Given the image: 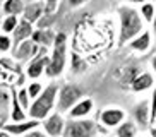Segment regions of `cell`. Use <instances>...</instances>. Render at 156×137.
<instances>
[{"instance_id": "cell-25", "label": "cell", "mask_w": 156, "mask_h": 137, "mask_svg": "<svg viewBox=\"0 0 156 137\" xmlns=\"http://www.w3.org/2000/svg\"><path fill=\"white\" fill-rule=\"evenodd\" d=\"M139 74H141V70H139V67H136V65L124 67V70H122V84H127V86L130 87V84L134 82V79L137 77Z\"/></svg>"}, {"instance_id": "cell-9", "label": "cell", "mask_w": 156, "mask_h": 137, "mask_svg": "<svg viewBox=\"0 0 156 137\" xmlns=\"http://www.w3.org/2000/svg\"><path fill=\"white\" fill-rule=\"evenodd\" d=\"M132 122L139 128H147L151 127V105H149V98L137 101L132 108Z\"/></svg>"}, {"instance_id": "cell-8", "label": "cell", "mask_w": 156, "mask_h": 137, "mask_svg": "<svg viewBox=\"0 0 156 137\" xmlns=\"http://www.w3.org/2000/svg\"><path fill=\"white\" fill-rule=\"evenodd\" d=\"M65 125H67V118L60 111H53V113L41 122V128L48 137H64Z\"/></svg>"}, {"instance_id": "cell-10", "label": "cell", "mask_w": 156, "mask_h": 137, "mask_svg": "<svg viewBox=\"0 0 156 137\" xmlns=\"http://www.w3.org/2000/svg\"><path fill=\"white\" fill-rule=\"evenodd\" d=\"M40 48L41 46H38L33 40H26L23 43H19L14 50H12V58L17 60V62H28L29 64L40 53Z\"/></svg>"}, {"instance_id": "cell-26", "label": "cell", "mask_w": 156, "mask_h": 137, "mask_svg": "<svg viewBox=\"0 0 156 137\" xmlns=\"http://www.w3.org/2000/svg\"><path fill=\"white\" fill-rule=\"evenodd\" d=\"M16 94H17V100H19V103H21V106H23L26 111H29V108H31V105H33V101H31V98H29V94H28L26 86H21L17 91H16Z\"/></svg>"}, {"instance_id": "cell-7", "label": "cell", "mask_w": 156, "mask_h": 137, "mask_svg": "<svg viewBox=\"0 0 156 137\" xmlns=\"http://www.w3.org/2000/svg\"><path fill=\"white\" fill-rule=\"evenodd\" d=\"M50 64V48H40V53L28 64L26 77L29 81H41L43 76H46V68Z\"/></svg>"}, {"instance_id": "cell-3", "label": "cell", "mask_w": 156, "mask_h": 137, "mask_svg": "<svg viewBox=\"0 0 156 137\" xmlns=\"http://www.w3.org/2000/svg\"><path fill=\"white\" fill-rule=\"evenodd\" d=\"M67 58H69V38L65 33H57L55 45L50 50V64L46 68V77L57 79L64 74L67 67Z\"/></svg>"}, {"instance_id": "cell-32", "label": "cell", "mask_w": 156, "mask_h": 137, "mask_svg": "<svg viewBox=\"0 0 156 137\" xmlns=\"http://www.w3.org/2000/svg\"><path fill=\"white\" fill-rule=\"evenodd\" d=\"M149 65H151V72L156 76V51L153 53V57H151V62H149Z\"/></svg>"}, {"instance_id": "cell-20", "label": "cell", "mask_w": 156, "mask_h": 137, "mask_svg": "<svg viewBox=\"0 0 156 137\" xmlns=\"http://www.w3.org/2000/svg\"><path fill=\"white\" fill-rule=\"evenodd\" d=\"M115 137H141L139 135V127L130 120H125L117 130H115Z\"/></svg>"}, {"instance_id": "cell-4", "label": "cell", "mask_w": 156, "mask_h": 137, "mask_svg": "<svg viewBox=\"0 0 156 137\" xmlns=\"http://www.w3.org/2000/svg\"><path fill=\"white\" fill-rule=\"evenodd\" d=\"M86 96H84V91L81 86L74 84V82L62 84L58 91V100H57V111H60L62 115H67Z\"/></svg>"}, {"instance_id": "cell-27", "label": "cell", "mask_w": 156, "mask_h": 137, "mask_svg": "<svg viewBox=\"0 0 156 137\" xmlns=\"http://www.w3.org/2000/svg\"><path fill=\"white\" fill-rule=\"evenodd\" d=\"M58 7H60L58 0H45V17L43 19H53Z\"/></svg>"}, {"instance_id": "cell-14", "label": "cell", "mask_w": 156, "mask_h": 137, "mask_svg": "<svg viewBox=\"0 0 156 137\" xmlns=\"http://www.w3.org/2000/svg\"><path fill=\"white\" fill-rule=\"evenodd\" d=\"M156 87V76L153 72H141L137 77L134 79V82L130 84V91L132 93H146L153 91Z\"/></svg>"}, {"instance_id": "cell-24", "label": "cell", "mask_w": 156, "mask_h": 137, "mask_svg": "<svg viewBox=\"0 0 156 137\" xmlns=\"http://www.w3.org/2000/svg\"><path fill=\"white\" fill-rule=\"evenodd\" d=\"M45 87H46V84L43 81H29L28 84H26V89H28V94H29V98H31V101L40 98L41 93L45 91Z\"/></svg>"}, {"instance_id": "cell-33", "label": "cell", "mask_w": 156, "mask_h": 137, "mask_svg": "<svg viewBox=\"0 0 156 137\" xmlns=\"http://www.w3.org/2000/svg\"><path fill=\"white\" fill-rule=\"evenodd\" d=\"M0 137H14V135H12L10 132H7L5 128H2V127H0Z\"/></svg>"}, {"instance_id": "cell-15", "label": "cell", "mask_w": 156, "mask_h": 137, "mask_svg": "<svg viewBox=\"0 0 156 137\" xmlns=\"http://www.w3.org/2000/svg\"><path fill=\"white\" fill-rule=\"evenodd\" d=\"M93 110H94V101H93L91 98H84V100H81L77 105H76L69 113H67V118H69V120L89 118V115L93 113Z\"/></svg>"}, {"instance_id": "cell-19", "label": "cell", "mask_w": 156, "mask_h": 137, "mask_svg": "<svg viewBox=\"0 0 156 137\" xmlns=\"http://www.w3.org/2000/svg\"><path fill=\"white\" fill-rule=\"evenodd\" d=\"M24 9H26V2H23V0H5L2 4V10L5 12V16L23 17Z\"/></svg>"}, {"instance_id": "cell-22", "label": "cell", "mask_w": 156, "mask_h": 137, "mask_svg": "<svg viewBox=\"0 0 156 137\" xmlns=\"http://www.w3.org/2000/svg\"><path fill=\"white\" fill-rule=\"evenodd\" d=\"M70 72L76 74V76H79V74H84L87 70V62L81 57L79 53H76V51H70Z\"/></svg>"}, {"instance_id": "cell-6", "label": "cell", "mask_w": 156, "mask_h": 137, "mask_svg": "<svg viewBox=\"0 0 156 137\" xmlns=\"http://www.w3.org/2000/svg\"><path fill=\"white\" fill-rule=\"evenodd\" d=\"M125 120H129L127 111L120 106H105L98 113V123H100V127L106 128V130H117Z\"/></svg>"}, {"instance_id": "cell-34", "label": "cell", "mask_w": 156, "mask_h": 137, "mask_svg": "<svg viewBox=\"0 0 156 137\" xmlns=\"http://www.w3.org/2000/svg\"><path fill=\"white\" fill-rule=\"evenodd\" d=\"M147 134L151 137H156V125H153V127H149V130H147Z\"/></svg>"}, {"instance_id": "cell-16", "label": "cell", "mask_w": 156, "mask_h": 137, "mask_svg": "<svg viewBox=\"0 0 156 137\" xmlns=\"http://www.w3.org/2000/svg\"><path fill=\"white\" fill-rule=\"evenodd\" d=\"M38 46H43V48H50L55 45V40H57V33L51 29V27H46V29H40L36 27V31L31 38Z\"/></svg>"}, {"instance_id": "cell-13", "label": "cell", "mask_w": 156, "mask_h": 137, "mask_svg": "<svg viewBox=\"0 0 156 137\" xmlns=\"http://www.w3.org/2000/svg\"><path fill=\"white\" fill-rule=\"evenodd\" d=\"M153 43H154L153 31L151 29H144L137 38H134V40L129 43L127 48L129 50H132V51H136V53H146V51L151 50Z\"/></svg>"}, {"instance_id": "cell-23", "label": "cell", "mask_w": 156, "mask_h": 137, "mask_svg": "<svg viewBox=\"0 0 156 137\" xmlns=\"http://www.w3.org/2000/svg\"><path fill=\"white\" fill-rule=\"evenodd\" d=\"M19 23H21V17H17V16H5L4 21H2L0 29H2V33H4V34L12 36V34H14V31L17 29Z\"/></svg>"}, {"instance_id": "cell-37", "label": "cell", "mask_w": 156, "mask_h": 137, "mask_svg": "<svg viewBox=\"0 0 156 137\" xmlns=\"http://www.w3.org/2000/svg\"><path fill=\"white\" fill-rule=\"evenodd\" d=\"M154 123H156V120H154Z\"/></svg>"}, {"instance_id": "cell-2", "label": "cell", "mask_w": 156, "mask_h": 137, "mask_svg": "<svg viewBox=\"0 0 156 137\" xmlns=\"http://www.w3.org/2000/svg\"><path fill=\"white\" fill-rule=\"evenodd\" d=\"M58 91L60 84L55 81H51L46 84L45 91L41 93L40 98L33 101L31 108L28 111V117L38 122H43L45 118H48L53 111H57V100H58Z\"/></svg>"}, {"instance_id": "cell-36", "label": "cell", "mask_w": 156, "mask_h": 137, "mask_svg": "<svg viewBox=\"0 0 156 137\" xmlns=\"http://www.w3.org/2000/svg\"><path fill=\"white\" fill-rule=\"evenodd\" d=\"M141 137H151V135H149V134H142Z\"/></svg>"}, {"instance_id": "cell-18", "label": "cell", "mask_w": 156, "mask_h": 137, "mask_svg": "<svg viewBox=\"0 0 156 137\" xmlns=\"http://www.w3.org/2000/svg\"><path fill=\"white\" fill-rule=\"evenodd\" d=\"M28 118V111L21 106L16 91H12V94H10V122H24Z\"/></svg>"}, {"instance_id": "cell-12", "label": "cell", "mask_w": 156, "mask_h": 137, "mask_svg": "<svg viewBox=\"0 0 156 137\" xmlns=\"http://www.w3.org/2000/svg\"><path fill=\"white\" fill-rule=\"evenodd\" d=\"M43 17H45V0L26 2V9H24V14H23V17L21 19L31 23L33 26H36Z\"/></svg>"}, {"instance_id": "cell-11", "label": "cell", "mask_w": 156, "mask_h": 137, "mask_svg": "<svg viewBox=\"0 0 156 137\" xmlns=\"http://www.w3.org/2000/svg\"><path fill=\"white\" fill-rule=\"evenodd\" d=\"M38 127H41V122L33 120V118H28V120H24V122H7L2 125V128H5L7 132H10L14 137H23Z\"/></svg>"}, {"instance_id": "cell-28", "label": "cell", "mask_w": 156, "mask_h": 137, "mask_svg": "<svg viewBox=\"0 0 156 137\" xmlns=\"http://www.w3.org/2000/svg\"><path fill=\"white\" fill-rule=\"evenodd\" d=\"M14 50V41L12 36H7L4 33H0V53H9Z\"/></svg>"}, {"instance_id": "cell-35", "label": "cell", "mask_w": 156, "mask_h": 137, "mask_svg": "<svg viewBox=\"0 0 156 137\" xmlns=\"http://www.w3.org/2000/svg\"><path fill=\"white\" fill-rule=\"evenodd\" d=\"M151 31H153V36H154V41H156V17H154V21H153V24H151Z\"/></svg>"}, {"instance_id": "cell-21", "label": "cell", "mask_w": 156, "mask_h": 137, "mask_svg": "<svg viewBox=\"0 0 156 137\" xmlns=\"http://www.w3.org/2000/svg\"><path fill=\"white\" fill-rule=\"evenodd\" d=\"M137 9H139L142 21L146 24H153V21L156 17V4L154 2H142V4L137 5Z\"/></svg>"}, {"instance_id": "cell-30", "label": "cell", "mask_w": 156, "mask_h": 137, "mask_svg": "<svg viewBox=\"0 0 156 137\" xmlns=\"http://www.w3.org/2000/svg\"><path fill=\"white\" fill-rule=\"evenodd\" d=\"M23 137H48L45 134V130H43L41 127H38V128H34V130H31V132H28L26 135H23Z\"/></svg>"}, {"instance_id": "cell-1", "label": "cell", "mask_w": 156, "mask_h": 137, "mask_svg": "<svg viewBox=\"0 0 156 137\" xmlns=\"http://www.w3.org/2000/svg\"><path fill=\"white\" fill-rule=\"evenodd\" d=\"M117 16H119V34H117V43L119 46H127L134 38H137L146 27L139 14L137 5L134 4H120L117 7Z\"/></svg>"}, {"instance_id": "cell-5", "label": "cell", "mask_w": 156, "mask_h": 137, "mask_svg": "<svg viewBox=\"0 0 156 137\" xmlns=\"http://www.w3.org/2000/svg\"><path fill=\"white\" fill-rule=\"evenodd\" d=\"M100 132V123L93 118L69 120L65 125L64 137H96Z\"/></svg>"}, {"instance_id": "cell-29", "label": "cell", "mask_w": 156, "mask_h": 137, "mask_svg": "<svg viewBox=\"0 0 156 137\" xmlns=\"http://www.w3.org/2000/svg\"><path fill=\"white\" fill-rule=\"evenodd\" d=\"M149 105H151V127H153V125H154V120H156V87L151 91Z\"/></svg>"}, {"instance_id": "cell-17", "label": "cell", "mask_w": 156, "mask_h": 137, "mask_svg": "<svg viewBox=\"0 0 156 137\" xmlns=\"http://www.w3.org/2000/svg\"><path fill=\"white\" fill-rule=\"evenodd\" d=\"M34 31H36V26H33L31 23H28V21L21 19V23H19L17 29H16L14 34H12L14 48L19 45V43H23V41H26V40H31L33 34H34Z\"/></svg>"}, {"instance_id": "cell-31", "label": "cell", "mask_w": 156, "mask_h": 137, "mask_svg": "<svg viewBox=\"0 0 156 137\" xmlns=\"http://www.w3.org/2000/svg\"><path fill=\"white\" fill-rule=\"evenodd\" d=\"M0 64H2V65H5V67L9 68V70H12V68L16 67L14 58H0Z\"/></svg>"}]
</instances>
